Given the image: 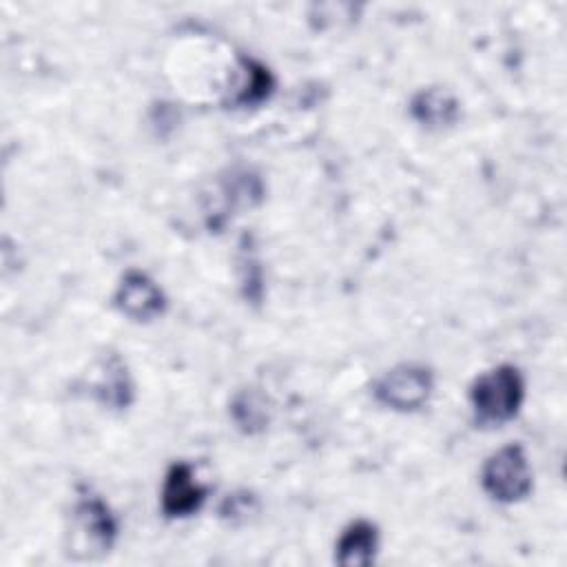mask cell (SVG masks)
<instances>
[{
  "label": "cell",
  "instance_id": "6da1fadb",
  "mask_svg": "<svg viewBox=\"0 0 567 567\" xmlns=\"http://www.w3.org/2000/svg\"><path fill=\"white\" fill-rule=\"evenodd\" d=\"M525 399V381L518 368L503 363L496 365L472 383L470 401L476 421L483 425H503L512 421Z\"/></svg>",
  "mask_w": 567,
  "mask_h": 567
},
{
  "label": "cell",
  "instance_id": "7a4b0ae2",
  "mask_svg": "<svg viewBox=\"0 0 567 567\" xmlns=\"http://www.w3.org/2000/svg\"><path fill=\"white\" fill-rule=\"evenodd\" d=\"M117 538V520L100 496H82L73 507L69 556L86 560L104 556Z\"/></svg>",
  "mask_w": 567,
  "mask_h": 567
},
{
  "label": "cell",
  "instance_id": "3957f363",
  "mask_svg": "<svg viewBox=\"0 0 567 567\" xmlns=\"http://www.w3.org/2000/svg\"><path fill=\"white\" fill-rule=\"evenodd\" d=\"M483 489L498 503H518L532 492V467L523 445L509 443L496 450L481 472Z\"/></svg>",
  "mask_w": 567,
  "mask_h": 567
},
{
  "label": "cell",
  "instance_id": "277c9868",
  "mask_svg": "<svg viewBox=\"0 0 567 567\" xmlns=\"http://www.w3.org/2000/svg\"><path fill=\"white\" fill-rule=\"evenodd\" d=\"M434 390V377L425 365L403 363L388 370L374 385V396L396 412H414L423 408Z\"/></svg>",
  "mask_w": 567,
  "mask_h": 567
},
{
  "label": "cell",
  "instance_id": "5b68a950",
  "mask_svg": "<svg viewBox=\"0 0 567 567\" xmlns=\"http://www.w3.org/2000/svg\"><path fill=\"white\" fill-rule=\"evenodd\" d=\"M113 299L117 310L133 321H151L166 308V299L159 286L140 270H128L122 277Z\"/></svg>",
  "mask_w": 567,
  "mask_h": 567
},
{
  "label": "cell",
  "instance_id": "8992f818",
  "mask_svg": "<svg viewBox=\"0 0 567 567\" xmlns=\"http://www.w3.org/2000/svg\"><path fill=\"white\" fill-rule=\"evenodd\" d=\"M206 494V485L197 481L188 463H173L162 485V512L168 518H186L204 505Z\"/></svg>",
  "mask_w": 567,
  "mask_h": 567
},
{
  "label": "cell",
  "instance_id": "52a82bcc",
  "mask_svg": "<svg viewBox=\"0 0 567 567\" xmlns=\"http://www.w3.org/2000/svg\"><path fill=\"white\" fill-rule=\"evenodd\" d=\"M410 113L421 126H425L430 131H441V128H450L458 122L461 104L447 89L427 86V89H421L412 97Z\"/></svg>",
  "mask_w": 567,
  "mask_h": 567
},
{
  "label": "cell",
  "instance_id": "ba28073f",
  "mask_svg": "<svg viewBox=\"0 0 567 567\" xmlns=\"http://www.w3.org/2000/svg\"><path fill=\"white\" fill-rule=\"evenodd\" d=\"M379 549V529L370 520L350 523L334 547V560L343 567H368Z\"/></svg>",
  "mask_w": 567,
  "mask_h": 567
},
{
  "label": "cell",
  "instance_id": "9c48e42d",
  "mask_svg": "<svg viewBox=\"0 0 567 567\" xmlns=\"http://www.w3.org/2000/svg\"><path fill=\"white\" fill-rule=\"evenodd\" d=\"M93 392L104 405L115 408V410H122L131 403L133 385H131V379L126 374L124 363L117 357H111L104 363L102 374H100L97 383L93 385Z\"/></svg>",
  "mask_w": 567,
  "mask_h": 567
},
{
  "label": "cell",
  "instance_id": "30bf717a",
  "mask_svg": "<svg viewBox=\"0 0 567 567\" xmlns=\"http://www.w3.org/2000/svg\"><path fill=\"white\" fill-rule=\"evenodd\" d=\"M241 69H244V82L237 89V93L233 97V104H237V106H255V104L264 102L272 93L275 80H272L270 71L264 64L255 62V60L244 58L241 60Z\"/></svg>",
  "mask_w": 567,
  "mask_h": 567
},
{
  "label": "cell",
  "instance_id": "8fae6325",
  "mask_svg": "<svg viewBox=\"0 0 567 567\" xmlns=\"http://www.w3.org/2000/svg\"><path fill=\"white\" fill-rule=\"evenodd\" d=\"M233 419L244 432H257L268 423L264 401L252 392L239 394L233 401Z\"/></svg>",
  "mask_w": 567,
  "mask_h": 567
}]
</instances>
